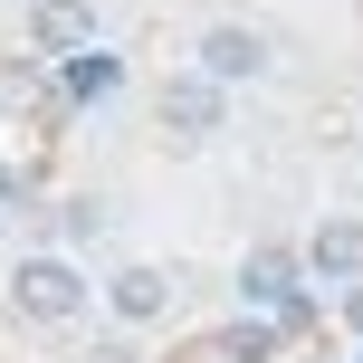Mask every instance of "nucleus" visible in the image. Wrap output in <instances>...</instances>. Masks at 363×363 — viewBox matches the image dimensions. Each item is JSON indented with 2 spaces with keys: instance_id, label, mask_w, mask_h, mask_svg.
Here are the masks:
<instances>
[{
  "instance_id": "nucleus-5",
  "label": "nucleus",
  "mask_w": 363,
  "mask_h": 363,
  "mask_svg": "<svg viewBox=\"0 0 363 363\" xmlns=\"http://www.w3.org/2000/svg\"><path fill=\"white\" fill-rule=\"evenodd\" d=\"M306 277H325V287H354V277H363V220H354V211H325V220H315Z\"/></svg>"
},
{
  "instance_id": "nucleus-11",
  "label": "nucleus",
  "mask_w": 363,
  "mask_h": 363,
  "mask_svg": "<svg viewBox=\"0 0 363 363\" xmlns=\"http://www.w3.org/2000/svg\"><path fill=\"white\" fill-rule=\"evenodd\" d=\"M335 306H345V325L363 335V277H354V287H345V296H335Z\"/></svg>"
},
{
  "instance_id": "nucleus-1",
  "label": "nucleus",
  "mask_w": 363,
  "mask_h": 363,
  "mask_svg": "<svg viewBox=\"0 0 363 363\" xmlns=\"http://www.w3.org/2000/svg\"><path fill=\"white\" fill-rule=\"evenodd\" d=\"M10 306H19V325H77L86 315V277H77V258L67 249H29L10 268Z\"/></svg>"
},
{
  "instance_id": "nucleus-10",
  "label": "nucleus",
  "mask_w": 363,
  "mask_h": 363,
  "mask_svg": "<svg viewBox=\"0 0 363 363\" xmlns=\"http://www.w3.org/2000/svg\"><path fill=\"white\" fill-rule=\"evenodd\" d=\"M220 354H230V363H258V354H277V325H230V335H220Z\"/></svg>"
},
{
  "instance_id": "nucleus-12",
  "label": "nucleus",
  "mask_w": 363,
  "mask_h": 363,
  "mask_svg": "<svg viewBox=\"0 0 363 363\" xmlns=\"http://www.w3.org/2000/svg\"><path fill=\"white\" fill-rule=\"evenodd\" d=\"M86 363H134V354H125V345H106V354H86Z\"/></svg>"
},
{
  "instance_id": "nucleus-8",
  "label": "nucleus",
  "mask_w": 363,
  "mask_h": 363,
  "mask_svg": "<svg viewBox=\"0 0 363 363\" xmlns=\"http://www.w3.org/2000/svg\"><path fill=\"white\" fill-rule=\"evenodd\" d=\"M57 86H67L77 106H86V96H115V86H125V57L86 38V48H67V57H57Z\"/></svg>"
},
{
  "instance_id": "nucleus-2",
  "label": "nucleus",
  "mask_w": 363,
  "mask_h": 363,
  "mask_svg": "<svg viewBox=\"0 0 363 363\" xmlns=\"http://www.w3.org/2000/svg\"><path fill=\"white\" fill-rule=\"evenodd\" d=\"M296 277H306V258H296L287 239H258V249L239 258V296H249V306H268V315H277V335L306 325V296H296Z\"/></svg>"
},
{
  "instance_id": "nucleus-3",
  "label": "nucleus",
  "mask_w": 363,
  "mask_h": 363,
  "mask_svg": "<svg viewBox=\"0 0 363 363\" xmlns=\"http://www.w3.org/2000/svg\"><path fill=\"white\" fill-rule=\"evenodd\" d=\"M220 115H230V86H220V77H201V67L163 77V134L172 144H211Z\"/></svg>"
},
{
  "instance_id": "nucleus-7",
  "label": "nucleus",
  "mask_w": 363,
  "mask_h": 363,
  "mask_svg": "<svg viewBox=\"0 0 363 363\" xmlns=\"http://www.w3.org/2000/svg\"><path fill=\"white\" fill-rule=\"evenodd\" d=\"M106 306L125 315V325H153V315L172 306V277H163V268H115V277H106Z\"/></svg>"
},
{
  "instance_id": "nucleus-4",
  "label": "nucleus",
  "mask_w": 363,
  "mask_h": 363,
  "mask_svg": "<svg viewBox=\"0 0 363 363\" xmlns=\"http://www.w3.org/2000/svg\"><path fill=\"white\" fill-rule=\"evenodd\" d=\"M201 77H220V86H249V77H268V29H249V19H211L191 48Z\"/></svg>"
},
{
  "instance_id": "nucleus-6",
  "label": "nucleus",
  "mask_w": 363,
  "mask_h": 363,
  "mask_svg": "<svg viewBox=\"0 0 363 363\" xmlns=\"http://www.w3.org/2000/svg\"><path fill=\"white\" fill-rule=\"evenodd\" d=\"M96 38V0H29V48L38 57H67Z\"/></svg>"
},
{
  "instance_id": "nucleus-9",
  "label": "nucleus",
  "mask_w": 363,
  "mask_h": 363,
  "mask_svg": "<svg viewBox=\"0 0 363 363\" xmlns=\"http://www.w3.org/2000/svg\"><path fill=\"white\" fill-rule=\"evenodd\" d=\"M96 230H106V201H96V191H77V201H57V239H67V249H86Z\"/></svg>"
}]
</instances>
